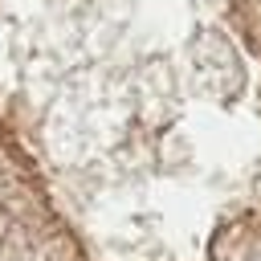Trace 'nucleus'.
Here are the masks:
<instances>
[{
    "label": "nucleus",
    "mask_w": 261,
    "mask_h": 261,
    "mask_svg": "<svg viewBox=\"0 0 261 261\" xmlns=\"http://www.w3.org/2000/svg\"><path fill=\"white\" fill-rule=\"evenodd\" d=\"M0 261H261V0H0Z\"/></svg>",
    "instance_id": "obj_1"
}]
</instances>
